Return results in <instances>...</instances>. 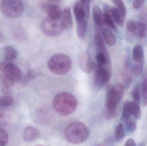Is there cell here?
Returning a JSON list of instances; mask_svg holds the SVG:
<instances>
[{
    "label": "cell",
    "instance_id": "cell-20",
    "mask_svg": "<svg viewBox=\"0 0 147 146\" xmlns=\"http://www.w3.org/2000/svg\"><path fill=\"white\" fill-rule=\"evenodd\" d=\"M92 15L93 21L97 27L100 28L105 25L103 13H102L99 7L96 6L93 7Z\"/></svg>",
    "mask_w": 147,
    "mask_h": 146
},
{
    "label": "cell",
    "instance_id": "cell-27",
    "mask_svg": "<svg viewBox=\"0 0 147 146\" xmlns=\"http://www.w3.org/2000/svg\"><path fill=\"white\" fill-rule=\"evenodd\" d=\"M126 129L128 132H133L136 130V123L135 119L131 117L129 119L123 121Z\"/></svg>",
    "mask_w": 147,
    "mask_h": 146
},
{
    "label": "cell",
    "instance_id": "cell-19",
    "mask_svg": "<svg viewBox=\"0 0 147 146\" xmlns=\"http://www.w3.org/2000/svg\"><path fill=\"white\" fill-rule=\"evenodd\" d=\"M132 58L135 63H144V52L143 48L140 45L136 44L133 48Z\"/></svg>",
    "mask_w": 147,
    "mask_h": 146
},
{
    "label": "cell",
    "instance_id": "cell-2",
    "mask_svg": "<svg viewBox=\"0 0 147 146\" xmlns=\"http://www.w3.org/2000/svg\"><path fill=\"white\" fill-rule=\"evenodd\" d=\"M53 106L55 111L61 116H67L74 112L77 106L76 98L70 93L63 92L56 95Z\"/></svg>",
    "mask_w": 147,
    "mask_h": 146
},
{
    "label": "cell",
    "instance_id": "cell-16",
    "mask_svg": "<svg viewBox=\"0 0 147 146\" xmlns=\"http://www.w3.org/2000/svg\"><path fill=\"white\" fill-rule=\"evenodd\" d=\"M111 9L109 5L105 4L104 6V22L105 25L108 26L111 29L116 30V26L111 15Z\"/></svg>",
    "mask_w": 147,
    "mask_h": 146
},
{
    "label": "cell",
    "instance_id": "cell-17",
    "mask_svg": "<svg viewBox=\"0 0 147 146\" xmlns=\"http://www.w3.org/2000/svg\"><path fill=\"white\" fill-rule=\"evenodd\" d=\"M80 67L86 73H90L95 68L96 63L93 62L90 56L87 55L82 57L80 60Z\"/></svg>",
    "mask_w": 147,
    "mask_h": 146
},
{
    "label": "cell",
    "instance_id": "cell-37",
    "mask_svg": "<svg viewBox=\"0 0 147 146\" xmlns=\"http://www.w3.org/2000/svg\"><path fill=\"white\" fill-rule=\"evenodd\" d=\"M7 120V116L5 111L0 110V124L6 122Z\"/></svg>",
    "mask_w": 147,
    "mask_h": 146
},
{
    "label": "cell",
    "instance_id": "cell-15",
    "mask_svg": "<svg viewBox=\"0 0 147 146\" xmlns=\"http://www.w3.org/2000/svg\"><path fill=\"white\" fill-rule=\"evenodd\" d=\"M60 20L65 29L70 30L72 28L73 21L69 8L66 7L64 9Z\"/></svg>",
    "mask_w": 147,
    "mask_h": 146
},
{
    "label": "cell",
    "instance_id": "cell-40",
    "mask_svg": "<svg viewBox=\"0 0 147 146\" xmlns=\"http://www.w3.org/2000/svg\"><path fill=\"white\" fill-rule=\"evenodd\" d=\"M48 1H49L51 2L57 3L63 0H48Z\"/></svg>",
    "mask_w": 147,
    "mask_h": 146
},
{
    "label": "cell",
    "instance_id": "cell-23",
    "mask_svg": "<svg viewBox=\"0 0 147 146\" xmlns=\"http://www.w3.org/2000/svg\"><path fill=\"white\" fill-rule=\"evenodd\" d=\"M3 53L4 59L8 61L16 60L18 56L17 50L12 46H8L5 47L3 50Z\"/></svg>",
    "mask_w": 147,
    "mask_h": 146
},
{
    "label": "cell",
    "instance_id": "cell-14",
    "mask_svg": "<svg viewBox=\"0 0 147 146\" xmlns=\"http://www.w3.org/2000/svg\"><path fill=\"white\" fill-rule=\"evenodd\" d=\"M39 135V131L32 127H27L23 131V139L27 142L35 141L38 139Z\"/></svg>",
    "mask_w": 147,
    "mask_h": 146
},
{
    "label": "cell",
    "instance_id": "cell-21",
    "mask_svg": "<svg viewBox=\"0 0 147 146\" xmlns=\"http://www.w3.org/2000/svg\"><path fill=\"white\" fill-rule=\"evenodd\" d=\"M102 36L105 42L109 46H113L117 42L116 37L115 34L109 29L104 28L102 32Z\"/></svg>",
    "mask_w": 147,
    "mask_h": 146
},
{
    "label": "cell",
    "instance_id": "cell-10",
    "mask_svg": "<svg viewBox=\"0 0 147 146\" xmlns=\"http://www.w3.org/2000/svg\"><path fill=\"white\" fill-rule=\"evenodd\" d=\"M53 3L43 2L40 5V8L47 15L48 18L55 20H60L63 11L58 5Z\"/></svg>",
    "mask_w": 147,
    "mask_h": 146
},
{
    "label": "cell",
    "instance_id": "cell-36",
    "mask_svg": "<svg viewBox=\"0 0 147 146\" xmlns=\"http://www.w3.org/2000/svg\"><path fill=\"white\" fill-rule=\"evenodd\" d=\"M146 0H133V8L135 9H138L143 7Z\"/></svg>",
    "mask_w": 147,
    "mask_h": 146
},
{
    "label": "cell",
    "instance_id": "cell-29",
    "mask_svg": "<svg viewBox=\"0 0 147 146\" xmlns=\"http://www.w3.org/2000/svg\"><path fill=\"white\" fill-rule=\"evenodd\" d=\"M38 73L34 70H30L26 75L22 81V84L24 86L28 84V82L36 78L38 75Z\"/></svg>",
    "mask_w": 147,
    "mask_h": 146
},
{
    "label": "cell",
    "instance_id": "cell-31",
    "mask_svg": "<svg viewBox=\"0 0 147 146\" xmlns=\"http://www.w3.org/2000/svg\"><path fill=\"white\" fill-rule=\"evenodd\" d=\"M9 141V135L7 131L0 127V146L6 145Z\"/></svg>",
    "mask_w": 147,
    "mask_h": 146
},
{
    "label": "cell",
    "instance_id": "cell-4",
    "mask_svg": "<svg viewBox=\"0 0 147 146\" xmlns=\"http://www.w3.org/2000/svg\"><path fill=\"white\" fill-rule=\"evenodd\" d=\"M72 62L69 56L63 54L54 55L49 60L48 67L53 73L63 75L68 73L71 69Z\"/></svg>",
    "mask_w": 147,
    "mask_h": 146
},
{
    "label": "cell",
    "instance_id": "cell-18",
    "mask_svg": "<svg viewBox=\"0 0 147 146\" xmlns=\"http://www.w3.org/2000/svg\"><path fill=\"white\" fill-rule=\"evenodd\" d=\"M74 11L76 21L78 23L85 20L86 17H87L85 10L80 2H77L74 4Z\"/></svg>",
    "mask_w": 147,
    "mask_h": 146
},
{
    "label": "cell",
    "instance_id": "cell-39",
    "mask_svg": "<svg viewBox=\"0 0 147 146\" xmlns=\"http://www.w3.org/2000/svg\"><path fill=\"white\" fill-rule=\"evenodd\" d=\"M4 39H5V37H4V35L0 29V43L3 42Z\"/></svg>",
    "mask_w": 147,
    "mask_h": 146
},
{
    "label": "cell",
    "instance_id": "cell-25",
    "mask_svg": "<svg viewBox=\"0 0 147 146\" xmlns=\"http://www.w3.org/2000/svg\"><path fill=\"white\" fill-rule=\"evenodd\" d=\"M78 24V25L77 27V34L80 38L84 39L87 32L88 23L85 20Z\"/></svg>",
    "mask_w": 147,
    "mask_h": 146
},
{
    "label": "cell",
    "instance_id": "cell-13",
    "mask_svg": "<svg viewBox=\"0 0 147 146\" xmlns=\"http://www.w3.org/2000/svg\"><path fill=\"white\" fill-rule=\"evenodd\" d=\"M99 29L98 28L96 32L95 35V45L97 53H101L106 55H109L106 47H105V41L102 37L101 35Z\"/></svg>",
    "mask_w": 147,
    "mask_h": 146
},
{
    "label": "cell",
    "instance_id": "cell-28",
    "mask_svg": "<svg viewBox=\"0 0 147 146\" xmlns=\"http://www.w3.org/2000/svg\"><path fill=\"white\" fill-rule=\"evenodd\" d=\"M13 102V98L10 95H6L0 97V107L10 106Z\"/></svg>",
    "mask_w": 147,
    "mask_h": 146
},
{
    "label": "cell",
    "instance_id": "cell-5",
    "mask_svg": "<svg viewBox=\"0 0 147 146\" xmlns=\"http://www.w3.org/2000/svg\"><path fill=\"white\" fill-rule=\"evenodd\" d=\"M0 8L2 13L7 17L16 18L23 13L24 5L22 0H3Z\"/></svg>",
    "mask_w": 147,
    "mask_h": 146
},
{
    "label": "cell",
    "instance_id": "cell-9",
    "mask_svg": "<svg viewBox=\"0 0 147 146\" xmlns=\"http://www.w3.org/2000/svg\"><path fill=\"white\" fill-rule=\"evenodd\" d=\"M132 116L137 120L140 119L142 114L140 106L135 101H127L123 106L122 118L127 119Z\"/></svg>",
    "mask_w": 147,
    "mask_h": 146
},
{
    "label": "cell",
    "instance_id": "cell-32",
    "mask_svg": "<svg viewBox=\"0 0 147 146\" xmlns=\"http://www.w3.org/2000/svg\"><path fill=\"white\" fill-rule=\"evenodd\" d=\"M114 3L117 7V8L121 12L124 16H126L127 10L126 7L123 0H112Z\"/></svg>",
    "mask_w": 147,
    "mask_h": 146
},
{
    "label": "cell",
    "instance_id": "cell-24",
    "mask_svg": "<svg viewBox=\"0 0 147 146\" xmlns=\"http://www.w3.org/2000/svg\"><path fill=\"white\" fill-rule=\"evenodd\" d=\"M141 91L142 97V103L144 106L147 105V69L145 70L142 77Z\"/></svg>",
    "mask_w": 147,
    "mask_h": 146
},
{
    "label": "cell",
    "instance_id": "cell-30",
    "mask_svg": "<svg viewBox=\"0 0 147 146\" xmlns=\"http://www.w3.org/2000/svg\"><path fill=\"white\" fill-rule=\"evenodd\" d=\"M141 86L140 85H137L132 90L131 96L135 102L139 103L141 99Z\"/></svg>",
    "mask_w": 147,
    "mask_h": 146
},
{
    "label": "cell",
    "instance_id": "cell-7",
    "mask_svg": "<svg viewBox=\"0 0 147 146\" xmlns=\"http://www.w3.org/2000/svg\"><path fill=\"white\" fill-rule=\"evenodd\" d=\"M93 82L96 88H100L107 85L111 77V67L98 66L96 63L94 68Z\"/></svg>",
    "mask_w": 147,
    "mask_h": 146
},
{
    "label": "cell",
    "instance_id": "cell-12",
    "mask_svg": "<svg viewBox=\"0 0 147 146\" xmlns=\"http://www.w3.org/2000/svg\"><path fill=\"white\" fill-rule=\"evenodd\" d=\"M15 82L13 79L4 74L0 75V87L4 94L11 93Z\"/></svg>",
    "mask_w": 147,
    "mask_h": 146
},
{
    "label": "cell",
    "instance_id": "cell-33",
    "mask_svg": "<svg viewBox=\"0 0 147 146\" xmlns=\"http://www.w3.org/2000/svg\"><path fill=\"white\" fill-rule=\"evenodd\" d=\"M136 27H137V22L134 21L129 20L127 22V29L129 32L135 34L136 31Z\"/></svg>",
    "mask_w": 147,
    "mask_h": 146
},
{
    "label": "cell",
    "instance_id": "cell-3",
    "mask_svg": "<svg viewBox=\"0 0 147 146\" xmlns=\"http://www.w3.org/2000/svg\"><path fill=\"white\" fill-rule=\"evenodd\" d=\"M90 131L87 126L79 122L69 124L65 130V135L69 143L79 144L85 141L89 136Z\"/></svg>",
    "mask_w": 147,
    "mask_h": 146
},
{
    "label": "cell",
    "instance_id": "cell-1",
    "mask_svg": "<svg viewBox=\"0 0 147 146\" xmlns=\"http://www.w3.org/2000/svg\"><path fill=\"white\" fill-rule=\"evenodd\" d=\"M124 86L117 83L108 91L105 102L104 116L108 120L114 119L118 114V106L124 93Z\"/></svg>",
    "mask_w": 147,
    "mask_h": 146
},
{
    "label": "cell",
    "instance_id": "cell-8",
    "mask_svg": "<svg viewBox=\"0 0 147 146\" xmlns=\"http://www.w3.org/2000/svg\"><path fill=\"white\" fill-rule=\"evenodd\" d=\"M0 70L3 74L13 79L16 81H19L22 78V72L21 69L10 62L0 61Z\"/></svg>",
    "mask_w": 147,
    "mask_h": 146
},
{
    "label": "cell",
    "instance_id": "cell-26",
    "mask_svg": "<svg viewBox=\"0 0 147 146\" xmlns=\"http://www.w3.org/2000/svg\"><path fill=\"white\" fill-rule=\"evenodd\" d=\"M124 137V129L123 124L120 123L117 126L115 131V137L118 142L122 141Z\"/></svg>",
    "mask_w": 147,
    "mask_h": 146
},
{
    "label": "cell",
    "instance_id": "cell-35",
    "mask_svg": "<svg viewBox=\"0 0 147 146\" xmlns=\"http://www.w3.org/2000/svg\"><path fill=\"white\" fill-rule=\"evenodd\" d=\"M140 21L145 23L147 26V8L142 9L140 14Z\"/></svg>",
    "mask_w": 147,
    "mask_h": 146
},
{
    "label": "cell",
    "instance_id": "cell-6",
    "mask_svg": "<svg viewBox=\"0 0 147 146\" xmlns=\"http://www.w3.org/2000/svg\"><path fill=\"white\" fill-rule=\"evenodd\" d=\"M40 27L44 33L51 37L60 35L65 29L60 20H55L48 17L42 21Z\"/></svg>",
    "mask_w": 147,
    "mask_h": 146
},
{
    "label": "cell",
    "instance_id": "cell-38",
    "mask_svg": "<svg viewBox=\"0 0 147 146\" xmlns=\"http://www.w3.org/2000/svg\"><path fill=\"white\" fill-rule=\"evenodd\" d=\"M125 146H135L136 144L134 141L133 139H129L125 143Z\"/></svg>",
    "mask_w": 147,
    "mask_h": 146
},
{
    "label": "cell",
    "instance_id": "cell-34",
    "mask_svg": "<svg viewBox=\"0 0 147 146\" xmlns=\"http://www.w3.org/2000/svg\"><path fill=\"white\" fill-rule=\"evenodd\" d=\"M91 0H80V3L83 5L86 13V17L90 15V3Z\"/></svg>",
    "mask_w": 147,
    "mask_h": 146
},
{
    "label": "cell",
    "instance_id": "cell-22",
    "mask_svg": "<svg viewBox=\"0 0 147 146\" xmlns=\"http://www.w3.org/2000/svg\"><path fill=\"white\" fill-rule=\"evenodd\" d=\"M111 15L114 21L117 25L123 27L124 24L125 16L123 15L121 12L117 8H111Z\"/></svg>",
    "mask_w": 147,
    "mask_h": 146
},
{
    "label": "cell",
    "instance_id": "cell-11",
    "mask_svg": "<svg viewBox=\"0 0 147 146\" xmlns=\"http://www.w3.org/2000/svg\"><path fill=\"white\" fill-rule=\"evenodd\" d=\"M124 69L122 73V77L123 81V86L126 88H128L133 81L131 62L129 58H127L125 62Z\"/></svg>",
    "mask_w": 147,
    "mask_h": 146
}]
</instances>
